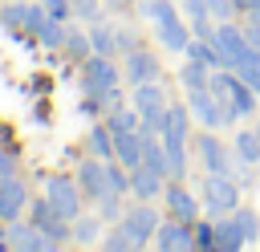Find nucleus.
Returning a JSON list of instances; mask_svg holds the SVG:
<instances>
[{"mask_svg": "<svg viewBox=\"0 0 260 252\" xmlns=\"http://www.w3.org/2000/svg\"><path fill=\"white\" fill-rule=\"evenodd\" d=\"M138 12L150 20V28H154V37H158L162 49L187 53V45H191L195 33H191L187 20L179 16V4H175V0H138Z\"/></svg>", "mask_w": 260, "mask_h": 252, "instance_id": "nucleus-1", "label": "nucleus"}, {"mask_svg": "<svg viewBox=\"0 0 260 252\" xmlns=\"http://www.w3.org/2000/svg\"><path fill=\"white\" fill-rule=\"evenodd\" d=\"M236 118H252L256 114V102H260V93L236 73V69H211V85H207Z\"/></svg>", "mask_w": 260, "mask_h": 252, "instance_id": "nucleus-2", "label": "nucleus"}, {"mask_svg": "<svg viewBox=\"0 0 260 252\" xmlns=\"http://www.w3.org/2000/svg\"><path fill=\"white\" fill-rule=\"evenodd\" d=\"M134 110H138V118H142V130H150V134H162V126H167V93H162V85L158 81H142V85H134V102H130Z\"/></svg>", "mask_w": 260, "mask_h": 252, "instance_id": "nucleus-3", "label": "nucleus"}, {"mask_svg": "<svg viewBox=\"0 0 260 252\" xmlns=\"http://www.w3.org/2000/svg\"><path fill=\"white\" fill-rule=\"evenodd\" d=\"M187 110H191V118H195L203 130H219V126H232V122H236V114H232L211 89H187Z\"/></svg>", "mask_w": 260, "mask_h": 252, "instance_id": "nucleus-4", "label": "nucleus"}, {"mask_svg": "<svg viewBox=\"0 0 260 252\" xmlns=\"http://www.w3.org/2000/svg\"><path fill=\"white\" fill-rule=\"evenodd\" d=\"M81 187L73 183V179H65V175H49L45 179V199L53 203V211H57V219H77L81 215Z\"/></svg>", "mask_w": 260, "mask_h": 252, "instance_id": "nucleus-5", "label": "nucleus"}, {"mask_svg": "<svg viewBox=\"0 0 260 252\" xmlns=\"http://www.w3.org/2000/svg\"><path fill=\"white\" fill-rule=\"evenodd\" d=\"M203 207L215 215H232L240 207V183L232 175H207L203 179Z\"/></svg>", "mask_w": 260, "mask_h": 252, "instance_id": "nucleus-6", "label": "nucleus"}, {"mask_svg": "<svg viewBox=\"0 0 260 252\" xmlns=\"http://www.w3.org/2000/svg\"><path fill=\"white\" fill-rule=\"evenodd\" d=\"M118 228H122L138 248H146V240H154V232H158V211L150 207V199H142V203H134L130 211H122Z\"/></svg>", "mask_w": 260, "mask_h": 252, "instance_id": "nucleus-7", "label": "nucleus"}, {"mask_svg": "<svg viewBox=\"0 0 260 252\" xmlns=\"http://www.w3.org/2000/svg\"><path fill=\"white\" fill-rule=\"evenodd\" d=\"M199 163L207 167V175H232L236 171V150H228L211 130L199 134Z\"/></svg>", "mask_w": 260, "mask_h": 252, "instance_id": "nucleus-8", "label": "nucleus"}, {"mask_svg": "<svg viewBox=\"0 0 260 252\" xmlns=\"http://www.w3.org/2000/svg\"><path fill=\"white\" fill-rule=\"evenodd\" d=\"M122 73H126V81L130 85H142V81H158V73H162V65H158V57L150 53V49H130L126 53V61H122Z\"/></svg>", "mask_w": 260, "mask_h": 252, "instance_id": "nucleus-9", "label": "nucleus"}, {"mask_svg": "<svg viewBox=\"0 0 260 252\" xmlns=\"http://www.w3.org/2000/svg\"><path fill=\"white\" fill-rule=\"evenodd\" d=\"M211 37H215V45L223 49V57H228V69H236V65H240V61H244V57L252 53V45H248L244 28H236L232 20H223V24H219V28L211 33Z\"/></svg>", "mask_w": 260, "mask_h": 252, "instance_id": "nucleus-10", "label": "nucleus"}, {"mask_svg": "<svg viewBox=\"0 0 260 252\" xmlns=\"http://www.w3.org/2000/svg\"><path fill=\"white\" fill-rule=\"evenodd\" d=\"M77 187L85 191V199H102V195H110V191H114V187H110V159H106V163H98V159L81 163V171H77Z\"/></svg>", "mask_w": 260, "mask_h": 252, "instance_id": "nucleus-11", "label": "nucleus"}, {"mask_svg": "<svg viewBox=\"0 0 260 252\" xmlns=\"http://www.w3.org/2000/svg\"><path fill=\"white\" fill-rule=\"evenodd\" d=\"M154 248H162V252L195 248V224H183V219L171 215V224H158V232H154Z\"/></svg>", "mask_w": 260, "mask_h": 252, "instance_id": "nucleus-12", "label": "nucleus"}, {"mask_svg": "<svg viewBox=\"0 0 260 252\" xmlns=\"http://www.w3.org/2000/svg\"><path fill=\"white\" fill-rule=\"evenodd\" d=\"M24 207H28V191H24V183H20L16 175H0V219L12 224V219H20Z\"/></svg>", "mask_w": 260, "mask_h": 252, "instance_id": "nucleus-13", "label": "nucleus"}, {"mask_svg": "<svg viewBox=\"0 0 260 252\" xmlns=\"http://www.w3.org/2000/svg\"><path fill=\"white\" fill-rule=\"evenodd\" d=\"M162 199H167V211H171L175 219H183V224H195V219H199V199H195L179 179L162 187Z\"/></svg>", "mask_w": 260, "mask_h": 252, "instance_id": "nucleus-14", "label": "nucleus"}, {"mask_svg": "<svg viewBox=\"0 0 260 252\" xmlns=\"http://www.w3.org/2000/svg\"><path fill=\"white\" fill-rule=\"evenodd\" d=\"M8 248H20V252H49L53 244H49V236H45L37 224L12 219V224H8Z\"/></svg>", "mask_w": 260, "mask_h": 252, "instance_id": "nucleus-15", "label": "nucleus"}, {"mask_svg": "<svg viewBox=\"0 0 260 252\" xmlns=\"http://www.w3.org/2000/svg\"><path fill=\"white\" fill-rule=\"evenodd\" d=\"M114 159L126 171L142 167V130H114Z\"/></svg>", "mask_w": 260, "mask_h": 252, "instance_id": "nucleus-16", "label": "nucleus"}, {"mask_svg": "<svg viewBox=\"0 0 260 252\" xmlns=\"http://www.w3.org/2000/svg\"><path fill=\"white\" fill-rule=\"evenodd\" d=\"M162 187H167V175H158L150 167H134L130 171V195L134 199H162Z\"/></svg>", "mask_w": 260, "mask_h": 252, "instance_id": "nucleus-17", "label": "nucleus"}, {"mask_svg": "<svg viewBox=\"0 0 260 252\" xmlns=\"http://www.w3.org/2000/svg\"><path fill=\"white\" fill-rule=\"evenodd\" d=\"M232 150H236V167L240 171L260 167V130H240L236 142H232Z\"/></svg>", "mask_w": 260, "mask_h": 252, "instance_id": "nucleus-18", "label": "nucleus"}, {"mask_svg": "<svg viewBox=\"0 0 260 252\" xmlns=\"http://www.w3.org/2000/svg\"><path fill=\"white\" fill-rule=\"evenodd\" d=\"M244 244H248V240H244L236 215H215V248H219V252H240Z\"/></svg>", "mask_w": 260, "mask_h": 252, "instance_id": "nucleus-19", "label": "nucleus"}, {"mask_svg": "<svg viewBox=\"0 0 260 252\" xmlns=\"http://www.w3.org/2000/svg\"><path fill=\"white\" fill-rule=\"evenodd\" d=\"M32 37H37V45H45V49H61V45H65V20L49 12V16L41 20V28H37Z\"/></svg>", "mask_w": 260, "mask_h": 252, "instance_id": "nucleus-20", "label": "nucleus"}, {"mask_svg": "<svg viewBox=\"0 0 260 252\" xmlns=\"http://www.w3.org/2000/svg\"><path fill=\"white\" fill-rule=\"evenodd\" d=\"M179 81H183V89H207V85H211V69H207L203 61L187 57L183 69H179Z\"/></svg>", "mask_w": 260, "mask_h": 252, "instance_id": "nucleus-21", "label": "nucleus"}, {"mask_svg": "<svg viewBox=\"0 0 260 252\" xmlns=\"http://www.w3.org/2000/svg\"><path fill=\"white\" fill-rule=\"evenodd\" d=\"M106 126H110V130H138V126H142V118H138V110H134V106H126V102H122V106L106 110Z\"/></svg>", "mask_w": 260, "mask_h": 252, "instance_id": "nucleus-22", "label": "nucleus"}, {"mask_svg": "<svg viewBox=\"0 0 260 252\" xmlns=\"http://www.w3.org/2000/svg\"><path fill=\"white\" fill-rule=\"evenodd\" d=\"M24 12H28V0H16V4H0V24L16 37H24Z\"/></svg>", "mask_w": 260, "mask_h": 252, "instance_id": "nucleus-23", "label": "nucleus"}, {"mask_svg": "<svg viewBox=\"0 0 260 252\" xmlns=\"http://www.w3.org/2000/svg\"><path fill=\"white\" fill-rule=\"evenodd\" d=\"M73 61H85L89 53H93V45H89V33H81V28H69L65 24V45H61Z\"/></svg>", "mask_w": 260, "mask_h": 252, "instance_id": "nucleus-24", "label": "nucleus"}, {"mask_svg": "<svg viewBox=\"0 0 260 252\" xmlns=\"http://www.w3.org/2000/svg\"><path fill=\"white\" fill-rule=\"evenodd\" d=\"M89 45H93V53L114 57V53H118V33L106 28V24H93V28H89Z\"/></svg>", "mask_w": 260, "mask_h": 252, "instance_id": "nucleus-25", "label": "nucleus"}, {"mask_svg": "<svg viewBox=\"0 0 260 252\" xmlns=\"http://www.w3.org/2000/svg\"><path fill=\"white\" fill-rule=\"evenodd\" d=\"M89 146H93V154L114 159V130H110V126H93V130H89Z\"/></svg>", "mask_w": 260, "mask_h": 252, "instance_id": "nucleus-26", "label": "nucleus"}, {"mask_svg": "<svg viewBox=\"0 0 260 252\" xmlns=\"http://www.w3.org/2000/svg\"><path fill=\"white\" fill-rule=\"evenodd\" d=\"M232 215H236V224H240V232H244V240L252 244V240L260 236V215H256L252 207H236Z\"/></svg>", "mask_w": 260, "mask_h": 252, "instance_id": "nucleus-27", "label": "nucleus"}, {"mask_svg": "<svg viewBox=\"0 0 260 252\" xmlns=\"http://www.w3.org/2000/svg\"><path fill=\"white\" fill-rule=\"evenodd\" d=\"M98 228H102L98 215H85V219L77 215V219H73V240H77V244H93V240H98Z\"/></svg>", "mask_w": 260, "mask_h": 252, "instance_id": "nucleus-28", "label": "nucleus"}, {"mask_svg": "<svg viewBox=\"0 0 260 252\" xmlns=\"http://www.w3.org/2000/svg\"><path fill=\"white\" fill-rule=\"evenodd\" d=\"M236 73H240V77H244V81H248V85L260 93V53H256V49H252V53H248V57L236 65Z\"/></svg>", "mask_w": 260, "mask_h": 252, "instance_id": "nucleus-29", "label": "nucleus"}, {"mask_svg": "<svg viewBox=\"0 0 260 252\" xmlns=\"http://www.w3.org/2000/svg\"><path fill=\"white\" fill-rule=\"evenodd\" d=\"M102 248H106V252H130V248H138V244H134V240L122 232V228H114V232L102 240Z\"/></svg>", "mask_w": 260, "mask_h": 252, "instance_id": "nucleus-30", "label": "nucleus"}, {"mask_svg": "<svg viewBox=\"0 0 260 252\" xmlns=\"http://www.w3.org/2000/svg\"><path fill=\"white\" fill-rule=\"evenodd\" d=\"M195 248H203V252H211V248H215V219L195 228Z\"/></svg>", "mask_w": 260, "mask_h": 252, "instance_id": "nucleus-31", "label": "nucleus"}, {"mask_svg": "<svg viewBox=\"0 0 260 252\" xmlns=\"http://www.w3.org/2000/svg\"><path fill=\"white\" fill-rule=\"evenodd\" d=\"M203 4H207V12H211L219 24H223V20H232V8H236V0H203Z\"/></svg>", "mask_w": 260, "mask_h": 252, "instance_id": "nucleus-32", "label": "nucleus"}, {"mask_svg": "<svg viewBox=\"0 0 260 252\" xmlns=\"http://www.w3.org/2000/svg\"><path fill=\"white\" fill-rule=\"evenodd\" d=\"M106 0H73V12L81 16V20H98V8H102Z\"/></svg>", "mask_w": 260, "mask_h": 252, "instance_id": "nucleus-33", "label": "nucleus"}, {"mask_svg": "<svg viewBox=\"0 0 260 252\" xmlns=\"http://www.w3.org/2000/svg\"><path fill=\"white\" fill-rule=\"evenodd\" d=\"M41 4H45V8L53 12V16H61V20H65V16L73 12V0H41Z\"/></svg>", "mask_w": 260, "mask_h": 252, "instance_id": "nucleus-34", "label": "nucleus"}, {"mask_svg": "<svg viewBox=\"0 0 260 252\" xmlns=\"http://www.w3.org/2000/svg\"><path fill=\"white\" fill-rule=\"evenodd\" d=\"M0 175H16V154L0 146Z\"/></svg>", "mask_w": 260, "mask_h": 252, "instance_id": "nucleus-35", "label": "nucleus"}, {"mask_svg": "<svg viewBox=\"0 0 260 252\" xmlns=\"http://www.w3.org/2000/svg\"><path fill=\"white\" fill-rule=\"evenodd\" d=\"M118 49H122V53L138 49V45H134V33H130V28H118Z\"/></svg>", "mask_w": 260, "mask_h": 252, "instance_id": "nucleus-36", "label": "nucleus"}, {"mask_svg": "<svg viewBox=\"0 0 260 252\" xmlns=\"http://www.w3.org/2000/svg\"><path fill=\"white\" fill-rule=\"evenodd\" d=\"M106 4H126V0H106Z\"/></svg>", "mask_w": 260, "mask_h": 252, "instance_id": "nucleus-37", "label": "nucleus"}, {"mask_svg": "<svg viewBox=\"0 0 260 252\" xmlns=\"http://www.w3.org/2000/svg\"><path fill=\"white\" fill-rule=\"evenodd\" d=\"M0 4H4V0H0Z\"/></svg>", "mask_w": 260, "mask_h": 252, "instance_id": "nucleus-38", "label": "nucleus"}, {"mask_svg": "<svg viewBox=\"0 0 260 252\" xmlns=\"http://www.w3.org/2000/svg\"><path fill=\"white\" fill-rule=\"evenodd\" d=\"M256 130H260V126H256Z\"/></svg>", "mask_w": 260, "mask_h": 252, "instance_id": "nucleus-39", "label": "nucleus"}]
</instances>
